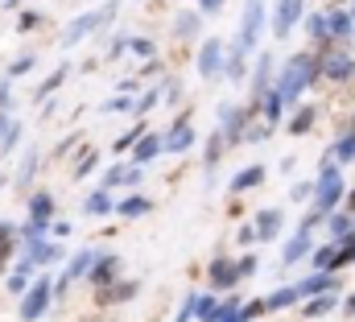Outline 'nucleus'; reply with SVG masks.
Here are the masks:
<instances>
[{
	"label": "nucleus",
	"instance_id": "obj_1",
	"mask_svg": "<svg viewBox=\"0 0 355 322\" xmlns=\"http://www.w3.org/2000/svg\"><path fill=\"white\" fill-rule=\"evenodd\" d=\"M318 75H322V58H314V54H293V58L285 62V71H281V79H277L272 91H277L285 103H293Z\"/></svg>",
	"mask_w": 355,
	"mask_h": 322
},
{
	"label": "nucleus",
	"instance_id": "obj_2",
	"mask_svg": "<svg viewBox=\"0 0 355 322\" xmlns=\"http://www.w3.org/2000/svg\"><path fill=\"white\" fill-rule=\"evenodd\" d=\"M339 198H343V173H339V165H322L318 186H314V207L318 211H335Z\"/></svg>",
	"mask_w": 355,
	"mask_h": 322
},
{
	"label": "nucleus",
	"instance_id": "obj_3",
	"mask_svg": "<svg viewBox=\"0 0 355 322\" xmlns=\"http://www.w3.org/2000/svg\"><path fill=\"white\" fill-rule=\"evenodd\" d=\"M261 25H265V0H248V4H244V17H240V37H236V46L252 54V46H257V37H261Z\"/></svg>",
	"mask_w": 355,
	"mask_h": 322
},
{
	"label": "nucleus",
	"instance_id": "obj_4",
	"mask_svg": "<svg viewBox=\"0 0 355 322\" xmlns=\"http://www.w3.org/2000/svg\"><path fill=\"white\" fill-rule=\"evenodd\" d=\"M50 298H54L50 277H37V281L29 285L25 302H21V322H37V319H42V314H46V306H50Z\"/></svg>",
	"mask_w": 355,
	"mask_h": 322
},
{
	"label": "nucleus",
	"instance_id": "obj_5",
	"mask_svg": "<svg viewBox=\"0 0 355 322\" xmlns=\"http://www.w3.org/2000/svg\"><path fill=\"white\" fill-rule=\"evenodd\" d=\"M112 17H116V0H112L107 8H99V12H83V17H75V21L67 25V33H62V46H75L79 37H87L99 21H112Z\"/></svg>",
	"mask_w": 355,
	"mask_h": 322
},
{
	"label": "nucleus",
	"instance_id": "obj_6",
	"mask_svg": "<svg viewBox=\"0 0 355 322\" xmlns=\"http://www.w3.org/2000/svg\"><path fill=\"white\" fill-rule=\"evenodd\" d=\"M306 17V0H277V17H272V33L285 37L297 21Z\"/></svg>",
	"mask_w": 355,
	"mask_h": 322
},
{
	"label": "nucleus",
	"instance_id": "obj_7",
	"mask_svg": "<svg viewBox=\"0 0 355 322\" xmlns=\"http://www.w3.org/2000/svg\"><path fill=\"white\" fill-rule=\"evenodd\" d=\"M219 71H227V58H223V42L211 37V42L198 50V75L211 79V75H219Z\"/></svg>",
	"mask_w": 355,
	"mask_h": 322
},
{
	"label": "nucleus",
	"instance_id": "obj_8",
	"mask_svg": "<svg viewBox=\"0 0 355 322\" xmlns=\"http://www.w3.org/2000/svg\"><path fill=\"white\" fill-rule=\"evenodd\" d=\"M322 75H327V79H335V83L352 79V75H355V58L347 54V50H331V54L322 58Z\"/></svg>",
	"mask_w": 355,
	"mask_h": 322
},
{
	"label": "nucleus",
	"instance_id": "obj_9",
	"mask_svg": "<svg viewBox=\"0 0 355 322\" xmlns=\"http://www.w3.org/2000/svg\"><path fill=\"white\" fill-rule=\"evenodd\" d=\"M240 281V264L236 260H211V285L215 289H232Z\"/></svg>",
	"mask_w": 355,
	"mask_h": 322
},
{
	"label": "nucleus",
	"instance_id": "obj_10",
	"mask_svg": "<svg viewBox=\"0 0 355 322\" xmlns=\"http://www.w3.org/2000/svg\"><path fill=\"white\" fill-rule=\"evenodd\" d=\"M277 232H281V211L277 207H265L257 215V240H277Z\"/></svg>",
	"mask_w": 355,
	"mask_h": 322
},
{
	"label": "nucleus",
	"instance_id": "obj_11",
	"mask_svg": "<svg viewBox=\"0 0 355 322\" xmlns=\"http://www.w3.org/2000/svg\"><path fill=\"white\" fill-rule=\"evenodd\" d=\"M162 149H166V137H141V141H137V153H132L137 169H141V165H149Z\"/></svg>",
	"mask_w": 355,
	"mask_h": 322
},
{
	"label": "nucleus",
	"instance_id": "obj_12",
	"mask_svg": "<svg viewBox=\"0 0 355 322\" xmlns=\"http://www.w3.org/2000/svg\"><path fill=\"white\" fill-rule=\"evenodd\" d=\"M50 215H54V198L42 190V194H33V203H29V223H42V228H50Z\"/></svg>",
	"mask_w": 355,
	"mask_h": 322
},
{
	"label": "nucleus",
	"instance_id": "obj_13",
	"mask_svg": "<svg viewBox=\"0 0 355 322\" xmlns=\"http://www.w3.org/2000/svg\"><path fill=\"white\" fill-rule=\"evenodd\" d=\"M219 116H223V141H227V145H236V141H240V128H244V116H240V108H232V103H227Z\"/></svg>",
	"mask_w": 355,
	"mask_h": 322
},
{
	"label": "nucleus",
	"instance_id": "obj_14",
	"mask_svg": "<svg viewBox=\"0 0 355 322\" xmlns=\"http://www.w3.org/2000/svg\"><path fill=\"white\" fill-rule=\"evenodd\" d=\"M306 37H310V42H327V37H331L327 12H306Z\"/></svg>",
	"mask_w": 355,
	"mask_h": 322
},
{
	"label": "nucleus",
	"instance_id": "obj_15",
	"mask_svg": "<svg viewBox=\"0 0 355 322\" xmlns=\"http://www.w3.org/2000/svg\"><path fill=\"white\" fill-rule=\"evenodd\" d=\"M116 273H120V256H99L95 269H91V281H95V285H107Z\"/></svg>",
	"mask_w": 355,
	"mask_h": 322
},
{
	"label": "nucleus",
	"instance_id": "obj_16",
	"mask_svg": "<svg viewBox=\"0 0 355 322\" xmlns=\"http://www.w3.org/2000/svg\"><path fill=\"white\" fill-rule=\"evenodd\" d=\"M190 145H194V128L182 120V124H174V133L166 137V149H174V153H186Z\"/></svg>",
	"mask_w": 355,
	"mask_h": 322
},
{
	"label": "nucleus",
	"instance_id": "obj_17",
	"mask_svg": "<svg viewBox=\"0 0 355 322\" xmlns=\"http://www.w3.org/2000/svg\"><path fill=\"white\" fill-rule=\"evenodd\" d=\"M58 256H62V248H58V244H46V240L29 244V260H33V264H54Z\"/></svg>",
	"mask_w": 355,
	"mask_h": 322
},
{
	"label": "nucleus",
	"instance_id": "obj_18",
	"mask_svg": "<svg viewBox=\"0 0 355 322\" xmlns=\"http://www.w3.org/2000/svg\"><path fill=\"white\" fill-rule=\"evenodd\" d=\"M265 182V169L261 165H252V169H240L236 178H232V194H240V190H252V186H261Z\"/></svg>",
	"mask_w": 355,
	"mask_h": 322
},
{
	"label": "nucleus",
	"instance_id": "obj_19",
	"mask_svg": "<svg viewBox=\"0 0 355 322\" xmlns=\"http://www.w3.org/2000/svg\"><path fill=\"white\" fill-rule=\"evenodd\" d=\"M95 260H99V252H91V248H83L75 260H71V269H67V277L75 281V277H91V269H95Z\"/></svg>",
	"mask_w": 355,
	"mask_h": 322
},
{
	"label": "nucleus",
	"instance_id": "obj_20",
	"mask_svg": "<svg viewBox=\"0 0 355 322\" xmlns=\"http://www.w3.org/2000/svg\"><path fill=\"white\" fill-rule=\"evenodd\" d=\"M297 298H302V294H297V285H281V289H272V294L265 298V306H268V310H285V306H293Z\"/></svg>",
	"mask_w": 355,
	"mask_h": 322
},
{
	"label": "nucleus",
	"instance_id": "obj_21",
	"mask_svg": "<svg viewBox=\"0 0 355 322\" xmlns=\"http://www.w3.org/2000/svg\"><path fill=\"white\" fill-rule=\"evenodd\" d=\"M327 21H331V37H352L355 33V17L352 12H327Z\"/></svg>",
	"mask_w": 355,
	"mask_h": 322
},
{
	"label": "nucleus",
	"instance_id": "obj_22",
	"mask_svg": "<svg viewBox=\"0 0 355 322\" xmlns=\"http://www.w3.org/2000/svg\"><path fill=\"white\" fill-rule=\"evenodd\" d=\"M29 269H33V260L25 256L17 264V273H8V294H29Z\"/></svg>",
	"mask_w": 355,
	"mask_h": 322
},
{
	"label": "nucleus",
	"instance_id": "obj_23",
	"mask_svg": "<svg viewBox=\"0 0 355 322\" xmlns=\"http://www.w3.org/2000/svg\"><path fill=\"white\" fill-rule=\"evenodd\" d=\"M327 289H335V277H331V273H318V277H306V281L297 285V294H302V298H310V294H327Z\"/></svg>",
	"mask_w": 355,
	"mask_h": 322
},
{
	"label": "nucleus",
	"instance_id": "obj_24",
	"mask_svg": "<svg viewBox=\"0 0 355 322\" xmlns=\"http://www.w3.org/2000/svg\"><path fill=\"white\" fill-rule=\"evenodd\" d=\"M116 211H120L124 219H137V215H145V211H149V198H145V194H128L124 203H116Z\"/></svg>",
	"mask_w": 355,
	"mask_h": 322
},
{
	"label": "nucleus",
	"instance_id": "obj_25",
	"mask_svg": "<svg viewBox=\"0 0 355 322\" xmlns=\"http://www.w3.org/2000/svg\"><path fill=\"white\" fill-rule=\"evenodd\" d=\"M244 58H248V50H240V46H232V54H227V71H223V75H227L232 83H240V79H244V67H248Z\"/></svg>",
	"mask_w": 355,
	"mask_h": 322
},
{
	"label": "nucleus",
	"instance_id": "obj_26",
	"mask_svg": "<svg viewBox=\"0 0 355 322\" xmlns=\"http://www.w3.org/2000/svg\"><path fill=\"white\" fill-rule=\"evenodd\" d=\"M331 153H335V161H343V165L355 161V128H347V133L335 141V149H331Z\"/></svg>",
	"mask_w": 355,
	"mask_h": 322
},
{
	"label": "nucleus",
	"instance_id": "obj_27",
	"mask_svg": "<svg viewBox=\"0 0 355 322\" xmlns=\"http://www.w3.org/2000/svg\"><path fill=\"white\" fill-rule=\"evenodd\" d=\"M310 124H314V108H297L293 120H289V133H293V137H306Z\"/></svg>",
	"mask_w": 355,
	"mask_h": 322
},
{
	"label": "nucleus",
	"instance_id": "obj_28",
	"mask_svg": "<svg viewBox=\"0 0 355 322\" xmlns=\"http://www.w3.org/2000/svg\"><path fill=\"white\" fill-rule=\"evenodd\" d=\"M314 269H318V273L339 269V248H331V244H327V248H318V252H314Z\"/></svg>",
	"mask_w": 355,
	"mask_h": 322
},
{
	"label": "nucleus",
	"instance_id": "obj_29",
	"mask_svg": "<svg viewBox=\"0 0 355 322\" xmlns=\"http://www.w3.org/2000/svg\"><path fill=\"white\" fill-rule=\"evenodd\" d=\"M137 173H141V169H124V165H112V169L103 173V186H124V182H137Z\"/></svg>",
	"mask_w": 355,
	"mask_h": 322
},
{
	"label": "nucleus",
	"instance_id": "obj_30",
	"mask_svg": "<svg viewBox=\"0 0 355 322\" xmlns=\"http://www.w3.org/2000/svg\"><path fill=\"white\" fill-rule=\"evenodd\" d=\"M174 33L178 37H194V33H198V12H178Z\"/></svg>",
	"mask_w": 355,
	"mask_h": 322
},
{
	"label": "nucleus",
	"instance_id": "obj_31",
	"mask_svg": "<svg viewBox=\"0 0 355 322\" xmlns=\"http://www.w3.org/2000/svg\"><path fill=\"white\" fill-rule=\"evenodd\" d=\"M223 319V306L215 298H198V322H219Z\"/></svg>",
	"mask_w": 355,
	"mask_h": 322
},
{
	"label": "nucleus",
	"instance_id": "obj_32",
	"mask_svg": "<svg viewBox=\"0 0 355 322\" xmlns=\"http://www.w3.org/2000/svg\"><path fill=\"white\" fill-rule=\"evenodd\" d=\"M107 211H112V194L107 190H95L87 198V215H107Z\"/></svg>",
	"mask_w": 355,
	"mask_h": 322
},
{
	"label": "nucleus",
	"instance_id": "obj_33",
	"mask_svg": "<svg viewBox=\"0 0 355 322\" xmlns=\"http://www.w3.org/2000/svg\"><path fill=\"white\" fill-rule=\"evenodd\" d=\"M128 298H137V281H124L116 289H103V302H128Z\"/></svg>",
	"mask_w": 355,
	"mask_h": 322
},
{
	"label": "nucleus",
	"instance_id": "obj_34",
	"mask_svg": "<svg viewBox=\"0 0 355 322\" xmlns=\"http://www.w3.org/2000/svg\"><path fill=\"white\" fill-rule=\"evenodd\" d=\"M281 112H285V99H281L277 91H268V95H265V116H268V124H277V120H281Z\"/></svg>",
	"mask_w": 355,
	"mask_h": 322
},
{
	"label": "nucleus",
	"instance_id": "obj_35",
	"mask_svg": "<svg viewBox=\"0 0 355 322\" xmlns=\"http://www.w3.org/2000/svg\"><path fill=\"white\" fill-rule=\"evenodd\" d=\"M335 302H339L335 294H327V298H314V302L306 306V319H318V314H327V310H335Z\"/></svg>",
	"mask_w": 355,
	"mask_h": 322
},
{
	"label": "nucleus",
	"instance_id": "obj_36",
	"mask_svg": "<svg viewBox=\"0 0 355 322\" xmlns=\"http://www.w3.org/2000/svg\"><path fill=\"white\" fill-rule=\"evenodd\" d=\"M268 75H272V58H268V54H261V58H257V91H261V95H268V91H265Z\"/></svg>",
	"mask_w": 355,
	"mask_h": 322
},
{
	"label": "nucleus",
	"instance_id": "obj_37",
	"mask_svg": "<svg viewBox=\"0 0 355 322\" xmlns=\"http://www.w3.org/2000/svg\"><path fill=\"white\" fill-rule=\"evenodd\" d=\"M67 79V67H58V71H54V75H50V79L42 83V87H37V99H46V95H54V91H58V83Z\"/></svg>",
	"mask_w": 355,
	"mask_h": 322
},
{
	"label": "nucleus",
	"instance_id": "obj_38",
	"mask_svg": "<svg viewBox=\"0 0 355 322\" xmlns=\"http://www.w3.org/2000/svg\"><path fill=\"white\" fill-rule=\"evenodd\" d=\"M331 232H335L339 240H343V236H352V219H347V215H331Z\"/></svg>",
	"mask_w": 355,
	"mask_h": 322
},
{
	"label": "nucleus",
	"instance_id": "obj_39",
	"mask_svg": "<svg viewBox=\"0 0 355 322\" xmlns=\"http://www.w3.org/2000/svg\"><path fill=\"white\" fill-rule=\"evenodd\" d=\"M198 314V294H186V306H182V314H178V322H190Z\"/></svg>",
	"mask_w": 355,
	"mask_h": 322
},
{
	"label": "nucleus",
	"instance_id": "obj_40",
	"mask_svg": "<svg viewBox=\"0 0 355 322\" xmlns=\"http://www.w3.org/2000/svg\"><path fill=\"white\" fill-rule=\"evenodd\" d=\"M12 240H17V236H12V228H8V223H0V260H8V248H12Z\"/></svg>",
	"mask_w": 355,
	"mask_h": 322
},
{
	"label": "nucleus",
	"instance_id": "obj_41",
	"mask_svg": "<svg viewBox=\"0 0 355 322\" xmlns=\"http://www.w3.org/2000/svg\"><path fill=\"white\" fill-rule=\"evenodd\" d=\"M132 50H137L141 58H153V54H157V46H153L149 37H132Z\"/></svg>",
	"mask_w": 355,
	"mask_h": 322
},
{
	"label": "nucleus",
	"instance_id": "obj_42",
	"mask_svg": "<svg viewBox=\"0 0 355 322\" xmlns=\"http://www.w3.org/2000/svg\"><path fill=\"white\" fill-rule=\"evenodd\" d=\"M219 145H223L219 137H215V141L207 145V173H215V165H219Z\"/></svg>",
	"mask_w": 355,
	"mask_h": 322
},
{
	"label": "nucleus",
	"instance_id": "obj_43",
	"mask_svg": "<svg viewBox=\"0 0 355 322\" xmlns=\"http://www.w3.org/2000/svg\"><path fill=\"white\" fill-rule=\"evenodd\" d=\"M33 169H37V153H29V158H25L21 173H17V182H29V178H33Z\"/></svg>",
	"mask_w": 355,
	"mask_h": 322
},
{
	"label": "nucleus",
	"instance_id": "obj_44",
	"mask_svg": "<svg viewBox=\"0 0 355 322\" xmlns=\"http://www.w3.org/2000/svg\"><path fill=\"white\" fill-rule=\"evenodd\" d=\"M128 108H137V103H132V99H124V95H120V99H107V103H103V112H128Z\"/></svg>",
	"mask_w": 355,
	"mask_h": 322
},
{
	"label": "nucleus",
	"instance_id": "obj_45",
	"mask_svg": "<svg viewBox=\"0 0 355 322\" xmlns=\"http://www.w3.org/2000/svg\"><path fill=\"white\" fill-rule=\"evenodd\" d=\"M236 264H240V277H252V273L261 269V264H257V256H240Z\"/></svg>",
	"mask_w": 355,
	"mask_h": 322
},
{
	"label": "nucleus",
	"instance_id": "obj_46",
	"mask_svg": "<svg viewBox=\"0 0 355 322\" xmlns=\"http://www.w3.org/2000/svg\"><path fill=\"white\" fill-rule=\"evenodd\" d=\"M157 95H162V91H145V95L137 99V112H149V108L157 103Z\"/></svg>",
	"mask_w": 355,
	"mask_h": 322
},
{
	"label": "nucleus",
	"instance_id": "obj_47",
	"mask_svg": "<svg viewBox=\"0 0 355 322\" xmlns=\"http://www.w3.org/2000/svg\"><path fill=\"white\" fill-rule=\"evenodd\" d=\"M17 137H21V133H17V124H8V128H4V137H0V145H4V153H8V149L17 145Z\"/></svg>",
	"mask_w": 355,
	"mask_h": 322
},
{
	"label": "nucleus",
	"instance_id": "obj_48",
	"mask_svg": "<svg viewBox=\"0 0 355 322\" xmlns=\"http://www.w3.org/2000/svg\"><path fill=\"white\" fill-rule=\"evenodd\" d=\"M310 194H314V186H310V182H297V186H293V194H289V198H297V203H306V198H310Z\"/></svg>",
	"mask_w": 355,
	"mask_h": 322
},
{
	"label": "nucleus",
	"instance_id": "obj_49",
	"mask_svg": "<svg viewBox=\"0 0 355 322\" xmlns=\"http://www.w3.org/2000/svg\"><path fill=\"white\" fill-rule=\"evenodd\" d=\"M91 165H95V153H83V161H75V178L91 173Z\"/></svg>",
	"mask_w": 355,
	"mask_h": 322
},
{
	"label": "nucleus",
	"instance_id": "obj_50",
	"mask_svg": "<svg viewBox=\"0 0 355 322\" xmlns=\"http://www.w3.org/2000/svg\"><path fill=\"white\" fill-rule=\"evenodd\" d=\"M141 133H145V128H128V133H124V137H120V149H128V145H132V141H141Z\"/></svg>",
	"mask_w": 355,
	"mask_h": 322
},
{
	"label": "nucleus",
	"instance_id": "obj_51",
	"mask_svg": "<svg viewBox=\"0 0 355 322\" xmlns=\"http://www.w3.org/2000/svg\"><path fill=\"white\" fill-rule=\"evenodd\" d=\"M25 71H33V58H17L12 62V75H25Z\"/></svg>",
	"mask_w": 355,
	"mask_h": 322
},
{
	"label": "nucleus",
	"instance_id": "obj_52",
	"mask_svg": "<svg viewBox=\"0 0 355 322\" xmlns=\"http://www.w3.org/2000/svg\"><path fill=\"white\" fill-rule=\"evenodd\" d=\"M33 25H37V12H25V17H21V33H29Z\"/></svg>",
	"mask_w": 355,
	"mask_h": 322
},
{
	"label": "nucleus",
	"instance_id": "obj_53",
	"mask_svg": "<svg viewBox=\"0 0 355 322\" xmlns=\"http://www.w3.org/2000/svg\"><path fill=\"white\" fill-rule=\"evenodd\" d=\"M198 8H202V12H219V8H223V0H198Z\"/></svg>",
	"mask_w": 355,
	"mask_h": 322
},
{
	"label": "nucleus",
	"instance_id": "obj_54",
	"mask_svg": "<svg viewBox=\"0 0 355 322\" xmlns=\"http://www.w3.org/2000/svg\"><path fill=\"white\" fill-rule=\"evenodd\" d=\"M4 128H8V124H4V120H0V137H4Z\"/></svg>",
	"mask_w": 355,
	"mask_h": 322
},
{
	"label": "nucleus",
	"instance_id": "obj_55",
	"mask_svg": "<svg viewBox=\"0 0 355 322\" xmlns=\"http://www.w3.org/2000/svg\"><path fill=\"white\" fill-rule=\"evenodd\" d=\"M352 203H355V190H352Z\"/></svg>",
	"mask_w": 355,
	"mask_h": 322
}]
</instances>
